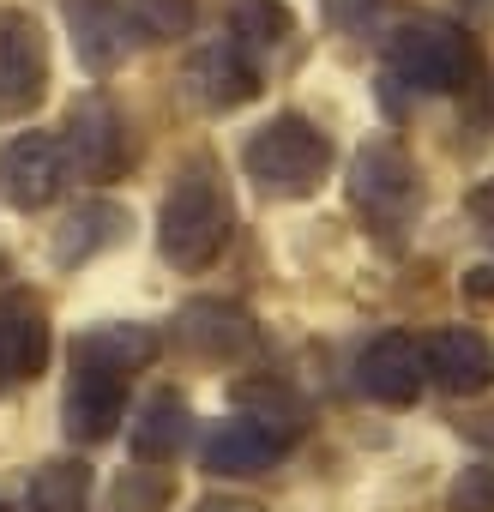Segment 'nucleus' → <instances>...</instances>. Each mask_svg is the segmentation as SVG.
Listing matches in <instances>:
<instances>
[{
    "mask_svg": "<svg viewBox=\"0 0 494 512\" xmlns=\"http://www.w3.org/2000/svg\"><path fill=\"white\" fill-rule=\"evenodd\" d=\"M229 229H235V205L217 181V169L205 157H193L175 187L163 193V211H157V253L175 266V272H205L217 253L229 247Z\"/></svg>",
    "mask_w": 494,
    "mask_h": 512,
    "instance_id": "nucleus-1",
    "label": "nucleus"
},
{
    "mask_svg": "<svg viewBox=\"0 0 494 512\" xmlns=\"http://www.w3.org/2000/svg\"><path fill=\"white\" fill-rule=\"evenodd\" d=\"M241 169L272 199H308L326 181V169H332V139L308 115H272L266 127L247 133Z\"/></svg>",
    "mask_w": 494,
    "mask_h": 512,
    "instance_id": "nucleus-2",
    "label": "nucleus"
},
{
    "mask_svg": "<svg viewBox=\"0 0 494 512\" xmlns=\"http://www.w3.org/2000/svg\"><path fill=\"white\" fill-rule=\"evenodd\" d=\"M470 37L452 25V19H434V13H416L404 19L392 37H386V73L410 91H464L470 85Z\"/></svg>",
    "mask_w": 494,
    "mask_h": 512,
    "instance_id": "nucleus-3",
    "label": "nucleus"
},
{
    "mask_svg": "<svg viewBox=\"0 0 494 512\" xmlns=\"http://www.w3.org/2000/svg\"><path fill=\"white\" fill-rule=\"evenodd\" d=\"M350 205L380 235H398L422 211V175H416V163L398 139H368L350 157Z\"/></svg>",
    "mask_w": 494,
    "mask_h": 512,
    "instance_id": "nucleus-4",
    "label": "nucleus"
},
{
    "mask_svg": "<svg viewBox=\"0 0 494 512\" xmlns=\"http://www.w3.org/2000/svg\"><path fill=\"white\" fill-rule=\"evenodd\" d=\"M61 151H67V169L85 175V181H115V175L127 169L133 145H127V121H121V109L109 103V91L73 97L67 127H61Z\"/></svg>",
    "mask_w": 494,
    "mask_h": 512,
    "instance_id": "nucleus-5",
    "label": "nucleus"
},
{
    "mask_svg": "<svg viewBox=\"0 0 494 512\" xmlns=\"http://www.w3.org/2000/svg\"><path fill=\"white\" fill-rule=\"evenodd\" d=\"M49 97V43L31 13H0V121H19Z\"/></svg>",
    "mask_w": 494,
    "mask_h": 512,
    "instance_id": "nucleus-6",
    "label": "nucleus"
},
{
    "mask_svg": "<svg viewBox=\"0 0 494 512\" xmlns=\"http://www.w3.org/2000/svg\"><path fill=\"white\" fill-rule=\"evenodd\" d=\"M67 181H73V169H67V151H61L55 133H19V139H7V151H0V199L13 211L55 205Z\"/></svg>",
    "mask_w": 494,
    "mask_h": 512,
    "instance_id": "nucleus-7",
    "label": "nucleus"
},
{
    "mask_svg": "<svg viewBox=\"0 0 494 512\" xmlns=\"http://www.w3.org/2000/svg\"><path fill=\"white\" fill-rule=\"evenodd\" d=\"M181 91H187L193 109H205V115H229V109H241V103H254V97H260V67L247 61V49H241L235 37H223V43H205V49L187 55V67H181Z\"/></svg>",
    "mask_w": 494,
    "mask_h": 512,
    "instance_id": "nucleus-8",
    "label": "nucleus"
},
{
    "mask_svg": "<svg viewBox=\"0 0 494 512\" xmlns=\"http://www.w3.org/2000/svg\"><path fill=\"white\" fill-rule=\"evenodd\" d=\"M175 344L193 350L199 362H241L260 350V326L241 302H223V296H193L181 314H175Z\"/></svg>",
    "mask_w": 494,
    "mask_h": 512,
    "instance_id": "nucleus-9",
    "label": "nucleus"
},
{
    "mask_svg": "<svg viewBox=\"0 0 494 512\" xmlns=\"http://www.w3.org/2000/svg\"><path fill=\"white\" fill-rule=\"evenodd\" d=\"M61 19L73 31V55L91 79H109L133 43H139V19L121 7V0H61Z\"/></svg>",
    "mask_w": 494,
    "mask_h": 512,
    "instance_id": "nucleus-10",
    "label": "nucleus"
},
{
    "mask_svg": "<svg viewBox=\"0 0 494 512\" xmlns=\"http://www.w3.org/2000/svg\"><path fill=\"white\" fill-rule=\"evenodd\" d=\"M428 386V362H422V344L410 332H380L362 356H356V392L386 404V410H404L416 404Z\"/></svg>",
    "mask_w": 494,
    "mask_h": 512,
    "instance_id": "nucleus-11",
    "label": "nucleus"
},
{
    "mask_svg": "<svg viewBox=\"0 0 494 512\" xmlns=\"http://www.w3.org/2000/svg\"><path fill=\"white\" fill-rule=\"evenodd\" d=\"M422 362H428V380L446 398H482L494 386V350L476 326H440L422 344Z\"/></svg>",
    "mask_w": 494,
    "mask_h": 512,
    "instance_id": "nucleus-12",
    "label": "nucleus"
},
{
    "mask_svg": "<svg viewBox=\"0 0 494 512\" xmlns=\"http://www.w3.org/2000/svg\"><path fill=\"white\" fill-rule=\"evenodd\" d=\"M127 410V380L103 374V368H73L67 374V398H61V428L73 446H103L121 428Z\"/></svg>",
    "mask_w": 494,
    "mask_h": 512,
    "instance_id": "nucleus-13",
    "label": "nucleus"
},
{
    "mask_svg": "<svg viewBox=\"0 0 494 512\" xmlns=\"http://www.w3.org/2000/svg\"><path fill=\"white\" fill-rule=\"evenodd\" d=\"M157 356H163V338L145 320H103V326H85L73 338V368H103V374H121V380H133Z\"/></svg>",
    "mask_w": 494,
    "mask_h": 512,
    "instance_id": "nucleus-14",
    "label": "nucleus"
},
{
    "mask_svg": "<svg viewBox=\"0 0 494 512\" xmlns=\"http://www.w3.org/2000/svg\"><path fill=\"white\" fill-rule=\"evenodd\" d=\"M121 241H127V211H121L115 199H79V205L61 217L55 241H49V260H55L61 272H73V266H91L97 253H109V247H121Z\"/></svg>",
    "mask_w": 494,
    "mask_h": 512,
    "instance_id": "nucleus-15",
    "label": "nucleus"
},
{
    "mask_svg": "<svg viewBox=\"0 0 494 512\" xmlns=\"http://www.w3.org/2000/svg\"><path fill=\"white\" fill-rule=\"evenodd\" d=\"M43 362H49V314L31 296H7L0 302V392L37 380Z\"/></svg>",
    "mask_w": 494,
    "mask_h": 512,
    "instance_id": "nucleus-16",
    "label": "nucleus"
},
{
    "mask_svg": "<svg viewBox=\"0 0 494 512\" xmlns=\"http://www.w3.org/2000/svg\"><path fill=\"white\" fill-rule=\"evenodd\" d=\"M284 452H290V446H284L272 428L247 422V416H229V422H217V428L205 434L199 464H205L211 476H260V470H272Z\"/></svg>",
    "mask_w": 494,
    "mask_h": 512,
    "instance_id": "nucleus-17",
    "label": "nucleus"
},
{
    "mask_svg": "<svg viewBox=\"0 0 494 512\" xmlns=\"http://www.w3.org/2000/svg\"><path fill=\"white\" fill-rule=\"evenodd\" d=\"M187 440H193V410L181 392H151L127 422V446L139 464H175L187 452Z\"/></svg>",
    "mask_w": 494,
    "mask_h": 512,
    "instance_id": "nucleus-18",
    "label": "nucleus"
},
{
    "mask_svg": "<svg viewBox=\"0 0 494 512\" xmlns=\"http://www.w3.org/2000/svg\"><path fill=\"white\" fill-rule=\"evenodd\" d=\"M235 404H241L247 422L272 428L284 446H296V440L308 434V398H302L296 386H284V380H241V386H235Z\"/></svg>",
    "mask_w": 494,
    "mask_h": 512,
    "instance_id": "nucleus-19",
    "label": "nucleus"
},
{
    "mask_svg": "<svg viewBox=\"0 0 494 512\" xmlns=\"http://www.w3.org/2000/svg\"><path fill=\"white\" fill-rule=\"evenodd\" d=\"M85 500H91V464L85 458H49L31 476L25 512H79Z\"/></svg>",
    "mask_w": 494,
    "mask_h": 512,
    "instance_id": "nucleus-20",
    "label": "nucleus"
},
{
    "mask_svg": "<svg viewBox=\"0 0 494 512\" xmlns=\"http://www.w3.org/2000/svg\"><path fill=\"white\" fill-rule=\"evenodd\" d=\"M229 31L247 55H266V49H284L296 37V13L284 0H235L229 7Z\"/></svg>",
    "mask_w": 494,
    "mask_h": 512,
    "instance_id": "nucleus-21",
    "label": "nucleus"
},
{
    "mask_svg": "<svg viewBox=\"0 0 494 512\" xmlns=\"http://www.w3.org/2000/svg\"><path fill=\"white\" fill-rule=\"evenodd\" d=\"M169 494H175V482H169V470H151V464H139V470H121V482H115V512H163L169 506Z\"/></svg>",
    "mask_w": 494,
    "mask_h": 512,
    "instance_id": "nucleus-22",
    "label": "nucleus"
},
{
    "mask_svg": "<svg viewBox=\"0 0 494 512\" xmlns=\"http://www.w3.org/2000/svg\"><path fill=\"white\" fill-rule=\"evenodd\" d=\"M446 512H494V464H470L446 488Z\"/></svg>",
    "mask_w": 494,
    "mask_h": 512,
    "instance_id": "nucleus-23",
    "label": "nucleus"
},
{
    "mask_svg": "<svg viewBox=\"0 0 494 512\" xmlns=\"http://www.w3.org/2000/svg\"><path fill=\"white\" fill-rule=\"evenodd\" d=\"M133 19L145 37H181L193 25V0H133Z\"/></svg>",
    "mask_w": 494,
    "mask_h": 512,
    "instance_id": "nucleus-24",
    "label": "nucleus"
},
{
    "mask_svg": "<svg viewBox=\"0 0 494 512\" xmlns=\"http://www.w3.org/2000/svg\"><path fill=\"white\" fill-rule=\"evenodd\" d=\"M326 7V19L338 25V31H350V37H368L386 13H392V0H320Z\"/></svg>",
    "mask_w": 494,
    "mask_h": 512,
    "instance_id": "nucleus-25",
    "label": "nucleus"
},
{
    "mask_svg": "<svg viewBox=\"0 0 494 512\" xmlns=\"http://www.w3.org/2000/svg\"><path fill=\"white\" fill-rule=\"evenodd\" d=\"M464 211H470V223H476V235L494 247V181H482V187H470V199H464Z\"/></svg>",
    "mask_w": 494,
    "mask_h": 512,
    "instance_id": "nucleus-26",
    "label": "nucleus"
},
{
    "mask_svg": "<svg viewBox=\"0 0 494 512\" xmlns=\"http://www.w3.org/2000/svg\"><path fill=\"white\" fill-rule=\"evenodd\" d=\"M193 512H266L260 500H241V494H205Z\"/></svg>",
    "mask_w": 494,
    "mask_h": 512,
    "instance_id": "nucleus-27",
    "label": "nucleus"
},
{
    "mask_svg": "<svg viewBox=\"0 0 494 512\" xmlns=\"http://www.w3.org/2000/svg\"><path fill=\"white\" fill-rule=\"evenodd\" d=\"M464 296H476V302H494V266H476V272H464Z\"/></svg>",
    "mask_w": 494,
    "mask_h": 512,
    "instance_id": "nucleus-28",
    "label": "nucleus"
},
{
    "mask_svg": "<svg viewBox=\"0 0 494 512\" xmlns=\"http://www.w3.org/2000/svg\"><path fill=\"white\" fill-rule=\"evenodd\" d=\"M458 434H464V440H476V446H488V452H494V416H464V422H458Z\"/></svg>",
    "mask_w": 494,
    "mask_h": 512,
    "instance_id": "nucleus-29",
    "label": "nucleus"
},
{
    "mask_svg": "<svg viewBox=\"0 0 494 512\" xmlns=\"http://www.w3.org/2000/svg\"><path fill=\"white\" fill-rule=\"evenodd\" d=\"M0 512H13V506H7V500H0Z\"/></svg>",
    "mask_w": 494,
    "mask_h": 512,
    "instance_id": "nucleus-30",
    "label": "nucleus"
}]
</instances>
